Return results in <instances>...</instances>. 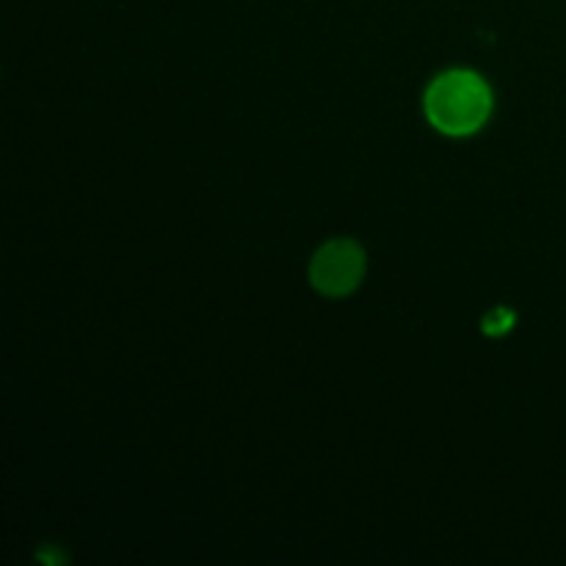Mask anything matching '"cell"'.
Here are the masks:
<instances>
[{"mask_svg":"<svg viewBox=\"0 0 566 566\" xmlns=\"http://www.w3.org/2000/svg\"><path fill=\"white\" fill-rule=\"evenodd\" d=\"M492 111V92L475 72L453 70L437 77L426 92V116L448 136H470Z\"/></svg>","mask_w":566,"mask_h":566,"instance_id":"cell-1","label":"cell"},{"mask_svg":"<svg viewBox=\"0 0 566 566\" xmlns=\"http://www.w3.org/2000/svg\"><path fill=\"white\" fill-rule=\"evenodd\" d=\"M363 276L365 252L359 243L348 241V238L324 243L310 263V282L315 291L329 298H340L357 291Z\"/></svg>","mask_w":566,"mask_h":566,"instance_id":"cell-2","label":"cell"},{"mask_svg":"<svg viewBox=\"0 0 566 566\" xmlns=\"http://www.w3.org/2000/svg\"><path fill=\"white\" fill-rule=\"evenodd\" d=\"M512 326H514L512 310L497 307V310H492L490 315H484V324H481V329H484V335H490V337H501V335H506Z\"/></svg>","mask_w":566,"mask_h":566,"instance_id":"cell-3","label":"cell"}]
</instances>
